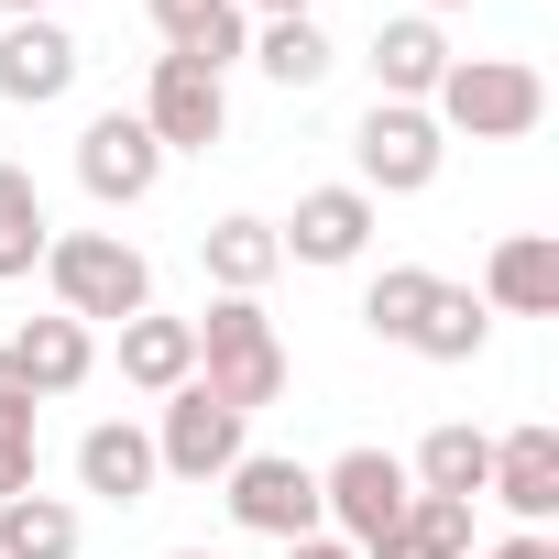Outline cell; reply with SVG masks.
<instances>
[{"label":"cell","mask_w":559,"mask_h":559,"mask_svg":"<svg viewBox=\"0 0 559 559\" xmlns=\"http://www.w3.org/2000/svg\"><path fill=\"white\" fill-rule=\"evenodd\" d=\"M373 219H384V209L341 176V187H308V198H297V219H274V252L341 274V263H362V252H373Z\"/></svg>","instance_id":"30bf717a"},{"label":"cell","mask_w":559,"mask_h":559,"mask_svg":"<svg viewBox=\"0 0 559 559\" xmlns=\"http://www.w3.org/2000/svg\"><path fill=\"white\" fill-rule=\"evenodd\" d=\"M406 504H417V483H406V461L395 450H341L330 472H319V526L330 537H352V548H373V537H395L406 526Z\"/></svg>","instance_id":"8992f818"},{"label":"cell","mask_w":559,"mask_h":559,"mask_svg":"<svg viewBox=\"0 0 559 559\" xmlns=\"http://www.w3.org/2000/svg\"><path fill=\"white\" fill-rule=\"evenodd\" d=\"M417 12H428V23H439V12H472V0H417Z\"/></svg>","instance_id":"1f68e13d"},{"label":"cell","mask_w":559,"mask_h":559,"mask_svg":"<svg viewBox=\"0 0 559 559\" xmlns=\"http://www.w3.org/2000/svg\"><path fill=\"white\" fill-rule=\"evenodd\" d=\"M472 559H559V537H548V526H515V537H493V548H472Z\"/></svg>","instance_id":"83f0119b"},{"label":"cell","mask_w":559,"mask_h":559,"mask_svg":"<svg viewBox=\"0 0 559 559\" xmlns=\"http://www.w3.org/2000/svg\"><path fill=\"white\" fill-rule=\"evenodd\" d=\"M154 428H132V417H99L88 439H78V493H99V504H154Z\"/></svg>","instance_id":"2e32d148"},{"label":"cell","mask_w":559,"mask_h":559,"mask_svg":"<svg viewBox=\"0 0 559 559\" xmlns=\"http://www.w3.org/2000/svg\"><path fill=\"white\" fill-rule=\"evenodd\" d=\"M439 165H450V132H439L417 99H373V110L352 121V187H362L373 209H384V198H428Z\"/></svg>","instance_id":"277c9868"},{"label":"cell","mask_w":559,"mask_h":559,"mask_svg":"<svg viewBox=\"0 0 559 559\" xmlns=\"http://www.w3.org/2000/svg\"><path fill=\"white\" fill-rule=\"evenodd\" d=\"M78 187H88L99 209H143V198L165 187V143L143 132V110H99V121L78 132Z\"/></svg>","instance_id":"9c48e42d"},{"label":"cell","mask_w":559,"mask_h":559,"mask_svg":"<svg viewBox=\"0 0 559 559\" xmlns=\"http://www.w3.org/2000/svg\"><path fill=\"white\" fill-rule=\"evenodd\" d=\"M0 559H78V504L67 493H12L0 504Z\"/></svg>","instance_id":"d4e9b609"},{"label":"cell","mask_w":559,"mask_h":559,"mask_svg":"<svg viewBox=\"0 0 559 559\" xmlns=\"http://www.w3.org/2000/svg\"><path fill=\"white\" fill-rule=\"evenodd\" d=\"M493 319H559V230H504L483 252V286H472Z\"/></svg>","instance_id":"4fadbf2b"},{"label":"cell","mask_w":559,"mask_h":559,"mask_svg":"<svg viewBox=\"0 0 559 559\" xmlns=\"http://www.w3.org/2000/svg\"><path fill=\"white\" fill-rule=\"evenodd\" d=\"M428 121L450 143H526L548 121V78L526 56H450V78L428 88Z\"/></svg>","instance_id":"7a4b0ae2"},{"label":"cell","mask_w":559,"mask_h":559,"mask_svg":"<svg viewBox=\"0 0 559 559\" xmlns=\"http://www.w3.org/2000/svg\"><path fill=\"white\" fill-rule=\"evenodd\" d=\"M286 559H362V548H352V537H330V526H319V537H286Z\"/></svg>","instance_id":"f1b7e54d"},{"label":"cell","mask_w":559,"mask_h":559,"mask_svg":"<svg viewBox=\"0 0 559 559\" xmlns=\"http://www.w3.org/2000/svg\"><path fill=\"white\" fill-rule=\"evenodd\" d=\"M362 67H373V99H417V110H428V88L450 78V34H439L428 12H395V23H373Z\"/></svg>","instance_id":"5bb4252c"},{"label":"cell","mask_w":559,"mask_h":559,"mask_svg":"<svg viewBox=\"0 0 559 559\" xmlns=\"http://www.w3.org/2000/svg\"><path fill=\"white\" fill-rule=\"evenodd\" d=\"M483 504H504L515 526H559V428L526 417L493 439V472H483Z\"/></svg>","instance_id":"8fae6325"},{"label":"cell","mask_w":559,"mask_h":559,"mask_svg":"<svg viewBox=\"0 0 559 559\" xmlns=\"http://www.w3.org/2000/svg\"><path fill=\"white\" fill-rule=\"evenodd\" d=\"M34 274L56 286V319H78V330H121V319L154 308V263L121 230H56Z\"/></svg>","instance_id":"6da1fadb"},{"label":"cell","mask_w":559,"mask_h":559,"mask_svg":"<svg viewBox=\"0 0 559 559\" xmlns=\"http://www.w3.org/2000/svg\"><path fill=\"white\" fill-rule=\"evenodd\" d=\"M34 472H45V406H34V384L12 373V352H0V504L34 493Z\"/></svg>","instance_id":"603a6c76"},{"label":"cell","mask_w":559,"mask_h":559,"mask_svg":"<svg viewBox=\"0 0 559 559\" xmlns=\"http://www.w3.org/2000/svg\"><path fill=\"white\" fill-rule=\"evenodd\" d=\"M406 352H417V362H483V352H493V308H483L472 286H450V274H439V297L417 308Z\"/></svg>","instance_id":"44dd1931"},{"label":"cell","mask_w":559,"mask_h":559,"mask_svg":"<svg viewBox=\"0 0 559 559\" xmlns=\"http://www.w3.org/2000/svg\"><path fill=\"white\" fill-rule=\"evenodd\" d=\"M241 12H252V23H308L319 0H241Z\"/></svg>","instance_id":"f546056e"},{"label":"cell","mask_w":559,"mask_h":559,"mask_svg":"<svg viewBox=\"0 0 559 559\" xmlns=\"http://www.w3.org/2000/svg\"><path fill=\"white\" fill-rule=\"evenodd\" d=\"M483 472H493V428H472V417L428 428L417 461H406V483L417 493H450V504H483Z\"/></svg>","instance_id":"ffe728a7"},{"label":"cell","mask_w":559,"mask_h":559,"mask_svg":"<svg viewBox=\"0 0 559 559\" xmlns=\"http://www.w3.org/2000/svg\"><path fill=\"white\" fill-rule=\"evenodd\" d=\"M56 12V0H0V23H45Z\"/></svg>","instance_id":"4dcf8cb0"},{"label":"cell","mask_w":559,"mask_h":559,"mask_svg":"<svg viewBox=\"0 0 559 559\" xmlns=\"http://www.w3.org/2000/svg\"><path fill=\"white\" fill-rule=\"evenodd\" d=\"M428 297H439V274H428V263H384L373 286H362V330H373V341H406Z\"/></svg>","instance_id":"4316f807"},{"label":"cell","mask_w":559,"mask_h":559,"mask_svg":"<svg viewBox=\"0 0 559 559\" xmlns=\"http://www.w3.org/2000/svg\"><path fill=\"white\" fill-rule=\"evenodd\" d=\"M0 352H12V373L34 384V406H56V395H78L99 373V330H78V319H23Z\"/></svg>","instance_id":"9a60e30c"},{"label":"cell","mask_w":559,"mask_h":559,"mask_svg":"<svg viewBox=\"0 0 559 559\" xmlns=\"http://www.w3.org/2000/svg\"><path fill=\"white\" fill-rule=\"evenodd\" d=\"M78 67H88V45L56 12L45 23H0V99H12V110H56L78 88Z\"/></svg>","instance_id":"7c38bea8"},{"label":"cell","mask_w":559,"mask_h":559,"mask_svg":"<svg viewBox=\"0 0 559 559\" xmlns=\"http://www.w3.org/2000/svg\"><path fill=\"white\" fill-rule=\"evenodd\" d=\"M362 559H472V504L417 493V504H406V526H395V537H373Z\"/></svg>","instance_id":"484cf974"},{"label":"cell","mask_w":559,"mask_h":559,"mask_svg":"<svg viewBox=\"0 0 559 559\" xmlns=\"http://www.w3.org/2000/svg\"><path fill=\"white\" fill-rule=\"evenodd\" d=\"M154 34H165V56H198L209 78H230L252 56V12L241 0H154Z\"/></svg>","instance_id":"ac0fdd59"},{"label":"cell","mask_w":559,"mask_h":559,"mask_svg":"<svg viewBox=\"0 0 559 559\" xmlns=\"http://www.w3.org/2000/svg\"><path fill=\"white\" fill-rule=\"evenodd\" d=\"M219 504H230V526L241 537H319V472L308 461H286V450H241L230 472H219Z\"/></svg>","instance_id":"52a82bcc"},{"label":"cell","mask_w":559,"mask_h":559,"mask_svg":"<svg viewBox=\"0 0 559 559\" xmlns=\"http://www.w3.org/2000/svg\"><path fill=\"white\" fill-rule=\"evenodd\" d=\"M198 274H209L219 297H263L274 274H286V252H274V219H252V209L209 219V230H198Z\"/></svg>","instance_id":"e0dca14e"},{"label":"cell","mask_w":559,"mask_h":559,"mask_svg":"<svg viewBox=\"0 0 559 559\" xmlns=\"http://www.w3.org/2000/svg\"><path fill=\"white\" fill-rule=\"evenodd\" d=\"M241 450H252V417L219 406L198 373H187L176 395H154V472H165V483H219Z\"/></svg>","instance_id":"5b68a950"},{"label":"cell","mask_w":559,"mask_h":559,"mask_svg":"<svg viewBox=\"0 0 559 559\" xmlns=\"http://www.w3.org/2000/svg\"><path fill=\"white\" fill-rule=\"evenodd\" d=\"M143 132H154L165 154H219V132H230V78H209L198 56H154V78H143Z\"/></svg>","instance_id":"ba28073f"},{"label":"cell","mask_w":559,"mask_h":559,"mask_svg":"<svg viewBox=\"0 0 559 559\" xmlns=\"http://www.w3.org/2000/svg\"><path fill=\"white\" fill-rule=\"evenodd\" d=\"M241 67H263L274 88H319V78L341 67V45L319 34V12H308V23H252V56H241Z\"/></svg>","instance_id":"cb8c5ba5"},{"label":"cell","mask_w":559,"mask_h":559,"mask_svg":"<svg viewBox=\"0 0 559 559\" xmlns=\"http://www.w3.org/2000/svg\"><path fill=\"white\" fill-rule=\"evenodd\" d=\"M198 330V384L219 395V406H274L286 395V341H274V319H263V297H209V319H187Z\"/></svg>","instance_id":"3957f363"},{"label":"cell","mask_w":559,"mask_h":559,"mask_svg":"<svg viewBox=\"0 0 559 559\" xmlns=\"http://www.w3.org/2000/svg\"><path fill=\"white\" fill-rule=\"evenodd\" d=\"M165 559H219V548H165Z\"/></svg>","instance_id":"d6a6232c"},{"label":"cell","mask_w":559,"mask_h":559,"mask_svg":"<svg viewBox=\"0 0 559 559\" xmlns=\"http://www.w3.org/2000/svg\"><path fill=\"white\" fill-rule=\"evenodd\" d=\"M45 241H56V209H45L34 165H0V286H23L45 263Z\"/></svg>","instance_id":"7402d4cb"},{"label":"cell","mask_w":559,"mask_h":559,"mask_svg":"<svg viewBox=\"0 0 559 559\" xmlns=\"http://www.w3.org/2000/svg\"><path fill=\"white\" fill-rule=\"evenodd\" d=\"M187 373H198V330H187V319H165V308L121 319V384H132V395H176Z\"/></svg>","instance_id":"d6986e66"}]
</instances>
